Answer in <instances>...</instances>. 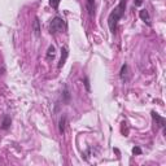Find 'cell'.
I'll list each match as a JSON object with an SVG mask.
<instances>
[{"mask_svg": "<svg viewBox=\"0 0 166 166\" xmlns=\"http://www.w3.org/2000/svg\"><path fill=\"white\" fill-rule=\"evenodd\" d=\"M125 10H126V0H121L117 7H115L112 12H110V14H109L108 26H109V30L112 31L113 34L115 32V30H117V25H118L119 20L123 17Z\"/></svg>", "mask_w": 166, "mask_h": 166, "instance_id": "obj_1", "label": "cell"}, {"mask_svg": "<svg viewBox=\"0 0 166 166\" xmlns=\"http://www.w3.org/2000/svg\"><path fill=\"white\" fill-rule=\"evenodd\" d=\"M65 27H66V24H65V21L62 20V17L56 16V17L51 21V24H49V32H51V34L62 32L65 30Z\"/></svg>", "mask_w": 166, "mask_h": 166, "instance_id": "obj_2", "label": "cell"}, {"mask_svg": "<svg viewBox=\"0 0 166 166\" xmlns=\"http://www.w3.org/2000/svg\"><path fill=\"white\" fill-rule=\"evenodd\" d=\"M151 114H152V118H153L154 121H156V125L160 127V129H162V130H164V132L166 134V119H165L164 117H161V115H160L158 113H156L154 110H153V112H152Z\"/></svg>", "mask_w": 166, "mask_h": 166, "instance_id": "obj_3", "label": "cell"}, {"mask_svg": "<svg viewBox=\"0 0 166 166\" xmlns=\"http://www.w3.org/2000/svg\"><path fill=\"white\" fill-rule=\"evenodd\" d=\"M119 77H121V79H122L123 83H127L130 81V71H129V65L127 64H123L122 66H121Z\"/></svg>", "mask_w": 166, "mask_h": 166, "instance_id": "obj_4", "label": "cell"}, {"mask_svg": "<svg viewBox=\"0 0 166 166\" xmlns=\"http://www.w3.org/2000/svg\"><path fill=\"white\" fill-rule=\"evenodd\" d=\"M68 56H69L68 48L62 47V48H61V58H60V62H58V65H57V68H58V69H61L62 66L65 65V62H66V58H68Z\"/></svg>", "mask_w": 166, "mask_h": 166, "instance_id": "obj_5", "label": "cell"}, {"mask_svg": "<svg viewBox=\"0 0 166 166\" xmlns=\"http://www.w3.org/2000/svg\"><path fill=\"white\" fill-rule=\"evenodd\" d=\"M61 97H62V103L64 104H69L70 103V91H69V87L68 86H64V90H62V93H61Z\"/></svg>", "mask_w": 166, "mask_h": 166, "instance_id": "obj_6", "label": "cell"}, {"mask_svg": "<svg viewBox=\"0 0 166 166\" xmlns=\"http://www.w3.org/2000/svg\"><path fill=\"white\" fill-rule=\"evenodd\" d=\"M139 17L141 18V21H144L148 26H151V17H149V13L147 9H141L139 12Z\"/></svg>", "mask_w": 166, "mask_h": 166, "instance_id": "obj_7", "label": "cell"}, {"mask_svg": "<svg viewBox=\"0 0 166 166\" xmlns=\"http://www.w3.org/2000/svg\"><path fill=\"white\" fill-rule=\"evenodd\" d=\"M32 30H34V35L36 38L40 36V21L38 17H35L34 20V24H32Z\"/></svg>", "mask_w": 166, "mask_h": 166, "instance_id": "obj_8", "label": "cell"}, {"mask_svg": "<svg viewBox=\"0 0 166 166\" xmlns=\"http://www.w3.org/2000/svg\"><path fill=\"white\" fill-rule=\"evenodd\" d=\"M66 121H68V117H66V114H62V117L60 118V122H58V130H60V134H61V135L65 132Z\"/></svg>", "mask_w": 166, "mask_h": 166, "instance_id": "obj_9", "label": "cell"}, {"mask_svg": "<svg viewBox=\"0 0 166 166\" xmlns=\"http://www.w3.org/2000/svg\"><path fill=\"white\" fill-rule=\"evenodd\" d=\"M10 125H12V119H10L9 115H5V117L3 118V122H2V129L3 130H9Z\"/></svg>", "mask_w": 166, "mask_h": 166, "instance_id": "obj_10", "label": "cell"}, {"mask_svg": "<svg viewBox=\"0 0 166 166\" xmlns=\"http://www.w3.org/2000/svg\"><path fill=\"white\" fill-rule=\"evenodd\" d=\"M55 55H56V48H55L53 46H49L48 47V51H47V60L49 61V60H53V57H55Z\"/></svg>", "mask_w": 166, "mask_h": 166, "instance_id": "obj_11", "label": "cell"}, {"mask_svg": "<svg viewBox=\"0 0 166 166\" xmlns=\"http://www.w3.org/2000/svg\"><path fill=\"white\" fill-rule=\"evenodd\" d=\"M86 4H87L88 14L92 16L93 14V4H95V0H86Z\"/></svg>", "mask_w": 166, "mask_h": 166, "instance_id": "obj_12", "label": "cell"}, {"mask_svg": "<svg viewBox=\"0 0 166 166\" xmlns=\"http://www.w3.org/2000/svg\"><path fill=\"white\" fill-rule=\"evenodd\" d=\"M60 2H61V0H49V5H51L55 10H57L58 5H60Z\"/></svg>", "mask_w": 166, "mask_h": 166, "instance_id": "obj_13", "label": "cell"}, {"mask_svg": "<svg viewBox=\"0 0 166 166\" xmlns=\"http://www.w3.org/2000/svg\"><path fill=\"white\" fill-rule=\"evenodd\" d=\"M132 153L134 154H141V149L139 147H134L132 148Z\"/></svg>", "mask_w": 166, "mask_h": 166, "instance_id": "obj_14", "label": "cell"}, {"mask_svg": "<svg viewBox=\"0 0 166 166\" xmlns=\"http://www.w3.org/2000/svg\"><path fill=\"white\" fill-rule=\"evenodd\" d=\"M85 86H86V90L90 92V82H88V78H87V77L85 78Z\"/></svg>", "mask_w": 166, "mask_h": 166, "instance_id": "obj_15", "label": "cell"}, {"mask_svg": "<svg viewBox=\"0 0 166 166\" xmlns=\"http://www.w3.org/2000/svg\"><path fill=\"white\" fill-rule=\"evenodd\" d=\"M134 4L136 5V7H140V5L143 4V0H134Z\"/></svg>", "mask_w": 166, "mask_h": 166, "instance_id": "obj_16", "label": "cell"}]
</instances>
